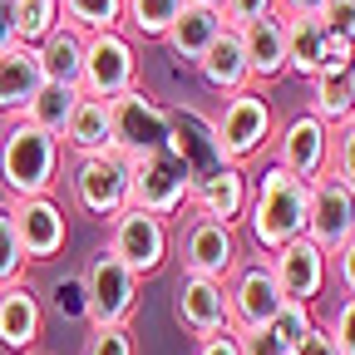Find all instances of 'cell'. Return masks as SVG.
<instances>
[{"mask_svg": "<svg viewBox=\"0 0 355 355\" xmlns=\"http://www.w3.org/2000/svg\"><path fill=\"white\" fill-rule=\"evenodd\" d=\"M306 198H311V183L291 178L277 163L261 168V178L252 183V198H247V217H242V227L261 257L306 232Z\"/></svg>", "mask_w": 355, "mask_h": 355, "instance_id": "cell-1", "label": "cell"}, {"mask_svg": "<svg viewBox=\"0 0 355 355\" xmlns=\"http://www.w3.org/2000/svg\"><path fill=\"white\" fill-rule=\"evenodd\" d=\"M60 139L44 133L25 119H10V128L0 133V188L6 198H44L60 183Z\"/></svg>", "mask_w": 355, "mask_h": 355, "instance_id": "cell-2", "label": "cell"}, {"mask_svg": "<svg viewBox=\"0 0 355 355\" xmlns=\"http://www.w3.org/2000/svg\"><path fill=\"white\" fill-rule=\"evenodd\" d=\"M217 128V148L227 163L247 168L252 158H261L266 148H272V133H277V114L272 104H266V94L257 84L237 89V94H227V104H222V114L212 119Z\"/></svg>", "mask_w": 355, "mask_h": 355, "instance_id": "cell-3", "label": "cell"}, {"mask_svg": "<svg viewBox=\"0 0 355 355\" xmlns=\"http://www.w3.org/2000/svg\"><path fill=\"white\" fill-rule=\"evenodd\" d=\"M173 252H178V261H183L188 277L227 282L237 272V261H242V237H237V227H227V222H217V217L188 212V222L173 237Z\"/></svg>", "mask_w": 355, "mask_h": 355, "instance_id": "cell-4", "label": "cell"}, {"mask_svg": "<svg viewBox=\"0 0 355 355\" xmlns=\"http://www.w3.org/2000/svg\"><path fill=\"white\" fill-rule=\"evenodd\" d=\"M188 188H193V173L173 148L128 158V202L133 207H144L153 217H173L188 207Z\"/></svg>", "mask_w": 355, "mask_h": 355, "instance_id": "cell-5", "label": "cell"}, {"mask_svg": "<svg viewBox=\"0 0 355 355\" xmlns=\"http://www.w3.org/2000/svg\"><path fill=\"white\" fill-rule=\"evenodd\" d=\"M109 252L128 266L139 282L158 277L168 266V252H173V232H168V217H153L144 207H123L114 222H109Z\"/></svg>", "mask_w": 355, "mask_h": 355, "instance_id": "cell-6", "label": "cell"}, {"mask_svg": "<svg viewBox=\"0 0 355 355\" xmlns=\"http://www.w3.org/2000/svg\"><path fill=\"white\" fill-rule=\"evenodd\" d=\"M139 84V50L123 30H94L84 35V74L79 89L89 99H119Z\"/></svg>", "mask_w": 355, "mask_h": 355, "instance_id": "cell-7", "label": "cell"}, {"mask_svg": "<svg viewBox=\"0 0 355 355\" xmlns=\"http://www.w3.org/2000/svg\"><path fill=\"white\" fill-rule=\"evenodd\" d=\"M109 128H114V153H123V158L168 148V109L139 84L123 89L119 99H109Z\"/></svg>", "mask_w": 355, "mask_h": 355, "instance_id": "cell-8", "label": "cell"}, {"mask_svg": "<svg viewBox=\"0 0 355 355\" xmlns=\"http://www.w3.org/2000/svg\"><path fill=\"white\" fill-rule=\"evenodd\" d=\"M69 193L74 207L94 222H114L128 207V158L123 153H94V158H79L69 173Z\"/></svg>", "mask_w": 355, "mask_h": 355, "instance_id": "cell-9", "label": "cell"}, {"mask_svg": "<svg viewBox=\"0 0 355 355\" xmlns=\"http://www.w3.org/2000/svg\"><path fill=\"white\" fill-rule=\"evenodd\" d=\"M84 291H89V326H128V316L139 311V277L109 247L89 257Z\"/></svg>", "mask_w": 355, "mask_h": 355, "instance_id": "cell-10", "label": "cell"}, {"mask_svg": "<svg viewBox=\"0 0 355 355\" xmlns=\"http://www.w3.org/2000/svg\"><path fill=\"white\" fill-rule=\"evenodd\" d=\"M272 163L286 168L291 178H301V183H316L326 173V163H331V128L306 109L291 114L272 133Z\"/></svg>", "mask_w": 355, "mask_h": 355, "instance_id": "cell-11", "label": "cell"}, {"mask_svg": "<svg viewBox=\"0 0 355 355\" xmlns=\"http://www.w3.org/2000/svg\"><path fill=\"white\" fill-rule=\"evenodd\" d=\"M306 237L316 242L326 257H336L350 237H355V188L340 183V178L321 173L311 183V198H306Z\"/></svg>", "mask_w": 355, "mask_h": 355, "instance_id": "cell-12", "label": "cell"}, {"mask_svg": "<svg viewBox=\"0 0 355 355\" xmlns=\"http://www.w3.org/2000/svg\"><path fill=\"white\" fill-rule=\"evenodd\" d=\"M266 266H272L282 296H286V301H301V306H316V301L326 296V286H331V257L311 242L306 232L291 237V242L277 247V252H266Z\"/></svg>", "mask_w": 355, "mask_h": 355, "instance_id": "cell-13", "label": "cell"}, {"mask_svg": "<svg viewBox=\"0 0 355 355\" xmlns=\"http://www.w3.org/2000/svg\"><path fill=\"white\" fill-rule=\"evenodd\" d=\"M10 217H15V232L25 247V261H55L69 242V217L64 207L44 193V198H6Z\"/></svg>", "mask_w": 355, "mask_h": 355, "instance_id": "cell-14", "label": "cell"}, {"mask_svg": "<svg viewBox=\"0 0 355 355\" xmlns=\"http://www.w3.org/2000/svg\"><path fill=\"white\" fill-rule=\"evenodd\" d=\"M227 306H232V326L247 331V326H272V316L286 306L272 266L261 261H237V272L227 277Z\"/></svg>", "mask_w": 355, "mask_h": 355, "instance_id": "cell-15", "label": "cell"}, {"mask_svg": "<svg viewBox=\"0 0 355 355\" xmlns=\"http://www.w3.org/2000/svg\"><path fill=\"white\" fill-rule=\"evenodd\" d=\"M173 316L188 336H217V331H232V306H227V282H212V277H178L173 291Z\"/></svg>", "mask_w": 355, "mask_h": 355, "instance_id": "cell-16", "label": "cell"}, {"mask_svg": "<svg viewBox=\"0 0 355 355\" xmlns=\"http://www.w3.org/2000/svg\"><path fill=\"white\" fill-rule=\"evenodd\" d=\"M247 198H252V178H247L237 163H217L212 173L193 178V188H188V212L217 217V222H227V227H237V222L247 217Z\"/></svg>", "mask_w": 355, "mask_h": 355, "instance_id": "cell-17", "label": "cell"}, {"mask_svg": "<svg viewBox=\"0 0 355 355\" xmlns=\"http://www.w3.org/2000/svg\"><path fill=\"white\" fill-rule=\"evenodd\" d=\"M168 148L188 163L193 178L212 173L217 163H227V158H222V148H217V128H212V119L198 114V109H168Z\"/></svg>", "mask_w": 355, "mask_h": 355, "instance_id": "cell-18", "label": "cell"}, {"mask_svg": "<svg viewBox=\"0 0 355 355\" xmlns=\"http://www.w3.org/2000/svg\"><path fill=\"white\" fill-rule=\"evenodd\" d=\"M40 331H44V306L35 296V286H25L20 277L0 286V345L25 355L40 345Z\"/></svg>", "mask_w": 355, "mask_h": 355, "instance_id": "cell-19", "label": "cell"}, {"mask_svg": "<svg viewBox=\"0 0 355 355\" xmlns=\"http://www.w3.org/2000/svg\"><path fill=\"white\" fill-rule=\"evenodd\" d=\"M44 84V64H40V50L35 44H10L0 50V114L6 119H20L30 109V99L40 94Z\"/></svg>", "mask_w": 355, "mask_h": 355, "instance_id": "cell-20", "label": "cell"}, {"mask_svg": "<svg viewBox=\"0 0 355 355\" xmlns=\"http://www.w3.org/2000/svg\"><path fill=\"white\" fill-rule=\"evenodd\" d=\"M198 69V79L212 89V94H237V89H247L252 84V69H247V50H242V30H232V25H222V35L212 40V50L193 64Z\"/></svg>", "mask_w": 355, "mask_h": 355, "instance_id": "cell-21", "label": "cell"}, {"mask_svg": "<svg viewBox=\"0 0 355 355\" xmlns=\"http://www.w3.org/2000/svg\"><path fill=\"white\" fill-rule=\"evenodd\" d=\"M242 50H247V69L252 84H272L286 74V20L272 10L242 30Z\"/></svg>", "mask_w": 355, "mask_h": 355, "instance_id": "cell-22", "label": "cell"}, {"mask_svg": "<svg viewBox=\"0 0 355 355\" xmlns=\"http://www.w3.org/2000/svg\"><path fill=\"white\" fill-rule=\"evenodd\" d=\"M217 35H222V10H212V6H183V15L168 25L163 44H168L173 64H188V69H193V64L212 50Z\"/></svg>", "mask_w": 355, "mask_h": 355, "instance_id": "cell-23", "label": "cell"}, {"mask_svg": "<svg viewBox=\"0 0 355 355\" xmlns=\"http://www.w3.org/2000/svg\"><path fill=\"white\" fill-rule=\"evenodd\" d=\"M60 148H69L74 158H94L114 148V128H109V99H89L79 94L74 114L60 128Z\"/></svg>", "mask_w": 355, "mask_h": 355, "instance_id": "cell-24", "label": "cell"}, {"mask_svg": "<svg viewBox=\"0 0 355 355\" xmlns=\"http://www.w3.org/2000/svg\"><path fill=\"white\" fill-rule=\"evenodd\" d=\"M40 64H44V79L55 84H74L79 89V74H84V35L74 25H55L40 44Z\"/></svg>", "mask_w": 355, "mask_h": 355, "instance_id": "cell-25", "label": "cell"}, {"mask_svg": "<svg viewBox=\"0 0 355 355\" xmlns=\"http://www.w3.org/2000/svg\"><path fill=\"white\" fill-rule=\"evenodd\" d=\"M79 94H84V89H74V84H55V79H44V84H40V94L30 99V109H25L20 119H25V123H35V128H44V133H55V139H60V128H64V119L74 114Z\"/></svg>", "mask_w": 355, "mask_h": 355, "instance_id": "cell-26", "label": "cell"}, {"mask_svg": "<svg viewBox=\"0 0 355 355\" xmlns=\"http://www.w3.org/2000/svg\"><path fill=\"white\" fill-rule=\"evenodd\" d=\"M188 0H123V35L128 40H163L168 25L183 15Z\"/></svg>", "mask_w": 355, "mask_h": 355, "instance_id": "cell-27", "label": "cell"}, {"mask_svg": "<svg viewBox=\"0 0 355 355\" xmlns=\"http://www.w3.org/2000/svg\"><path fill=\"white\" fill-rule=\"evenodd\" d=\"M306 84H311V104H306V114H316L326 128H340V123H350V119H355L345 74H311Z\"/></svg>", "mask_w": 355, "mask_h": 355, "instance_id": "cell-28", "label": "cell"}, {"mask_svg": "<svg viewBox=\"0 0 355 355\" xmlns=\"http://www.w3.org/2000/svg\"><path fill=\"white\" fill-rule=\"evenodd\" d=\"M321 40L326 25L321 20H286V74L311 79L321 69Z\"/></svg>", "mask_w": 355, "mask_h": 355, "instance_id": "cell-29", "label": "cell"}, {"mask_svg": "<svg viewBox=\"0 0 355 355\" xmlns=\"http://www.w3.org/2000/svg\"><path fill=\"white\" fill-rule=\"evenodd\" d=\"M64 25H74L79 35L94 30H123V0H60Z\"/></svg>", "mask_w": 355, "mask_h": 355, "instance_id": "cell-30", "label": "cell"}, {"mask_svg": "<svg viewBox=\"0 0 355 355\" xmlns=\"http://www.w3.org/2000/svg\"><path fill=\"white\" fill-rule=\"evenodd\" d=\"M10 20H15V40L20 44H40L55 25H64L60 0H10Z\"/></svg>", "mask_w": 355, "mask_h": 355, "instance_id": "cell-31", "label": "cell"}, {"mask_svg": "<svg viewBox=\"0 0 355 355\" xmlns=\"http://www.w3.org/2000/svg\"><path fill=\"white\" fill-rule=\"evenodd\" d=\"M20 272H25V247H20V232H15L10 207L0 202V286L15 282Z\"/></svg>", "mask_w": 355, "mask_h": 355, "instance_id": "cell-32", "label": "cell"}, {"mask_svg": "<svg viewBox=\"0 0 355 355\" xmlns=\"http://www.w3.org/2000/svg\"><path fill=\"white\" fill-rule=\"evenodd\" d=\"M326 173L355 188V119L331 128V163H326Z\"/></svg>", "mask_w": 355, "mask_h": 355, "instance_id": "cell-33", "label": "cell"}, {"mask_svg": "<svg viewBox=\"0 0 355 355\" xmlns=\"http://www.w3.org/2000/svg\"><path fill=\"white\" fill-rule=\"evenodd\" d=\"M55 311L64 321H89V291H84V272H64L55 282Z\"/></svg>", "mask_w": 355, "mask_h": 355, "instance_id": "cell-34", "label": "cell"}, {"mask_svg": "<svg viewBox=\"0 0 355 355\" xmlns=\"http://www.w3.org/2000/svg\"><path fill=\"white\" fill-rule=\"evenodd\" d=\"M84 355H139V350H133L128 326H94L84 340Z\"/></svg>", "mask_w": 355, "mask_h": 355, "instance_id": "cell-35", "label": "cell"}, {"mask_svg": "<svg viewBox=\"0 0 355 355\" xmlns=\"http://www.w3.org/2000/svg\"><path fill=\"white\" fill-rule=\"evenodd\" d=\"M311 326H316V316H311V306H301V301H286V306L277 311V316H272V331H277L286 345H296Z\"/></svg>", "mask_w": 355, "mask_h": 355, "instance_id": "cell-36", "label": "cell"}, {"mask_svg": "<svg viewBox=\"0 0 355 355\" xmlns=\"http://www.w3.org/2000/svg\"><path fill=\"white\" fill-rule=\"evenodd\" d=\"M237 331V326H232ZM237 350L242 355H291V345L272 331V326H247V331H237Z\"/></svg>", "mask_w": 355, "mask_h": 355, "instance_id": "cell-37", "label": "cell"}, {"mask_svg": "<svg viewBox=\"0 0 355 355\" xmlns=\"http://www.w3.org/2000/svg\"><path fill=\"white\" fill-rule=\"evenodd\" d=\"M222 25H232V30H247L252 20H261V15H272L277 10V0H222Z\"/></svg>", "mask_w": 355, "mask_h": 355, "instance_id": "cell-38", "label": "cell"}, {"mask_svg": "<svg viewBox=\"0 0 355 355\" xmlns=\"http://www.w3.org/2000/svg\"><path fill=\"white\" fill-rule=\"evenodd\" d=\"M350 64H355V44L345 35H331L326 30V40H321V69L316 74H345Z\"/></svg>", "mask_w": 355, "mask_h": 355, "instance_id": "cell-39", "label": "cell"}, {"mask_svg": "<svg viewBox=\"0 0 355 355\" xmlns=\"http://www.w3.org/2000/svg\"><path fill=\"white\" fill-rule=\"evenodd\" d=\"M326 331L336 336L340 355H355V296H345V301L336 306V316L326 321Z\"/></svg>", "mask_w": 355, "mask_h": 355, "instance_id": "cell-40", "label": "cell"}, {"mask_svg": "<svg viewBox=\"0 0 355 355\" xmlns=\"http://www.w3.org/2000/svg\"><path fill=\"white\" fill-rule=\"evenodd\" d=\"M321 25L355 44V0H326V6H321Z\"/></svg>", "mask_w": 355, "mask_h": 355, "instance_id": "cell-41", "label": "cell"}, {"mask_svg": "<svg viewBox=\"0 0 355 355\" xmlns=\"http://www.w3.org/2000/svg\"><path fill=\"white\" fill-rule=\"evenodd\" d=\"M291 355H340V345H336V336L316 321V326H311V331L291 345Z\"/></svg>", "mask_w": 355, "mask_h": 355, "instance_id": "cell-42", "label": "cell"}, {"mask_svg": "<svg viewBox=\"0 0 355 355\" xmlns=\"http://www.w3.org/2000/svg\"><path fill=\"white\" fill-rule=\"evenodd\" d=\"M331 277L340 282V291H345V296H355V237L331 257Z\"/></svg>", "mask_w": 355, "mask_h": 355, "instance_id": "cell-43", "label": "cell"}, {"mask_svg": "<svg viewBox=\"0 0 355 355\" xmlns=\"http://www.w3.org/2000/svg\"><path fill=\"white\" fill-rule=\"evenodd\" d=\"M326 0H277V15L282 20H321Z\"/></svg>", "mask_w": 355, "mask_h": 355, "instance_id": "cell-44", "label": "cell"}, {"mask_svg": "<svg viewBox=\"0 0 355 355\" xmlns=\"http://www.w3.org/2000/svg\"><path fill=\"white\" fill-rule=\"evenodd\" d=\"M198 355H242V350H237V331L202 336V340H198Z\"/></svg>", "mask_w": 355, "mask_h": 355, "instance_id": "cell-45", "label": "cell"}, {"mask_svg": "<svg viewBox=\"0 0 355 355\" xmlns=\"http://www.w3.org/2000/svg\"><path fill=\"white\" fill-rule=\"evenodd\" d=\"M15 44V20H10V0H0V50Z\"/></svg>", "mask_w": 355, "mask_h": 355, "instance_id": "cell-46", "label": "cell"}, {"mask_svg": "<svg viewBox=\"0 0 355 355\" xmlns=\"http://www.w3.org/2000/svg\"><path fill=\"white\" fill-rule=\"evenodd\" d=\"M345 84H350V109H355V64L345 69Z\"/></svg>", "mask_w": 355, "mask_h": 355, "instance_id": "cell-47", "label": "cell"}, {"mask_svg": "<svg viewBox=\"0 0 355 355\" xmlns=\"http://www.w3.org/2000/svg\"><path fill=\"white\" fill-rule=\"evenodd\" d=\"M188 6H212V10H217V6H222V0H188Z\"/></svg>", "mask_w": 355, "mask_h": 355, "instance_id": "cell-48", "label": "cell"}]
</instances>
